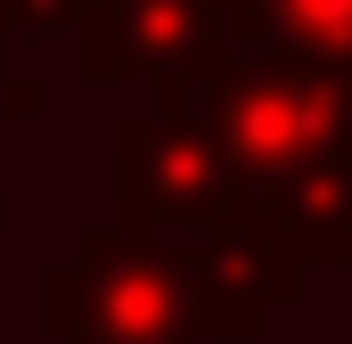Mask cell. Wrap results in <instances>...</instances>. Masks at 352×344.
<instances>
[{"mask_svg":"<svg viewBox=\"0 0 352 344\" xmlns=\"http://www.w3.org/2000/svg\"><path fill=\"white\" fill-rule=\"evenodd\" d=\"M188 255V295H197V336L205 344H263L287 303H303L311 270L287 255L254 205H230L205 230H173Z\"/></svg>","mask_w":352,"mask_h":344,"instance_id":"obj_4","label":"cell"},{"mask_svg":"<svg viewBox=\"0 0 352 344\" xmlns=\"http://www.w3.org/2000/svg\"><path fill=\"white\" fill-rule=\"evenodd\" d=\"M90 0H0V33L8 41H74Z\"/></svg>","mask_w":352,"mask_h":344,"instance_id":"obj_8","label":"cell"},{"mask_svg":"<svg viewBox=\"0 0 352 344\" xmlns=\"http://www.w3.org/2000/svg\"><path fill=\"white\" fill-rule=\"evenodd\" d=\"M8 74L16 66H8V33H0V123H8Z\"/></svg>","mask_w":352,"mask_h":344,"instance_id":"obj_9","label":"cell"},{"mask_svg":"<svg viewBox=\"0 0 352 344\" xmlns=\"http://www.w3.org/2000/svg\"><path fill=\"white\" fill-rule=\"evenodd\" d=\"M230 41L246 50H295L320 66H352V0H221Z\"/></svg>","mask_w":352,"mask_h":344,"instance_id":"obj_7","label":"cell"},{"mask_svg":"<svg viewBox=\"0 0 352 344\" xmlns=\"http://www.w3.org/2000/svg\"><path fill=\"white\" fill-rule=\"evenodd\" d=\"M238 205L230 156L205 123L188 83H156L123 123H115V222L123 230H205Z\"/></svg>","mask_w":352,"mask_h":344,"instance_id":"obj_3","label":"cell"},{"mask_svg":"<svg viewBox=\"0 0 352 344\" xmlns=\"http://www.w3.org/2000/svg\"><path fill=\"white\" fill-rule=\"evenodd\" d=\"M336 74H344V131H352V66H336Z\"/></svg>","mask_w":352,"mask_h":344,"instance_id":"obj_11","label":"cell"},{"mask_svg":"<svg viewBox=\"0 0 352 344\" xmlns=\"http://www.w3.org/2000/svg\"><path fill=\"white\" fill-rule=\"evenodd\" d=\"M0 230H8V140H0Z\"/></svg>","mask_w":352,"mask_h":344,"instance_id":"obj_10","label":"cell"},{"mask_svg":"<svg viewBox=\"0 0 352 344\" xmlns=\"http://www.w3.org/2000/svg\"><path fill=\"white\" fill-rule=\"evenodd\" d=\"M270 230L303 270H352V148H328L303 172H287L270 197H254Z\"/></svg>","mask_w":352,"mask_h":344,"instance_id":"obj_6","label":"cell"},{"mask_svg":"<svg viewBox=\"0 0 352 344\" xmlns=\"http://www.w3.org/2000/svg\"><path fill=\"white\" fill-rule=\"evenodd\" d=\"M230 50L221 0H90L74 25V74L82 83H188Z\"/></svg>","mask_w":352,"mask_h":344,"instance_id":"obj_5","label":"cell"},{"mask_svg":"<svg viewBox=\"0 0 352 344\" xmlns=\"http://www.w3.org/2000/svg\"><path fill=\"white\" fill-rule=\"evenodd\" d=\"M188 98L205 107L221 156H230V189L238 205L270 197L287 172H303L328 148H352L344 131V74L295 50H246L230 41L205 74H188Z\"/></svg>","mask_w":352,"mask_h":344,"instance_id":"obj_1","label":"cell"},{"mask_svg":"<svg viewBox=\"0 0 352 344\" xmlns=\"http://www.w3.org/2000/svg\"><path fill=\"white\" fill-rule=\"evenodd\" d=\"M41 336L50 344H205L188 255L156 230H82L58 262H41Z\"/></svg>","mask_w":352,"mask_h":344,"instance_id":"obj_2","label":"cell"}]
</instances>
